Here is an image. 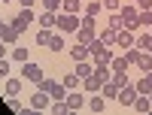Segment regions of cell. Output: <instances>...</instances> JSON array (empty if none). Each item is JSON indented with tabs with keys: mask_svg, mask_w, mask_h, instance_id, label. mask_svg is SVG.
Instances as JSON below:
<instances>
[{
	"mask_svg": "<svg viewBox=\"0 0 152 115\" xmlns=\"http://www.w3.org/2000/svg\"><path fill=\"white\" fill-rule=\"evenodd\" d=\"M21 79L31 82V85H40V82L46 79V76H43V67H40L37 61H24V64H21Z\"/></svg>",
	"mask_w": 152,
	"mask_h": 115,
	"instance_id": "obj_1",
	"label": "cell"
},
{
	"mask_svg": "<svg viewBox=\"0 0 152 115\" xmlns=\"http://www.w3.org/2000/svg\"><path fill=\"white\" fill-rule=\"evenodd\" d=\"M119 15H122V21H125V30H137V27H140V9H137V3L122 6Z\"/></svg>",
	"mask_w": 152,
	"mask_h": 115,
	"instance_id": "obj_2",
	"label": "cell"
},
{
	"mask_svg": "<svg viewBox=\"0 0 152 115\" xmlns=\"http://www.w3.org/2000/svg\"><path fill=\"white\" fill-rule=\"evenodd\" d=\"M79 15H73V12H58V24H55V27L61 30V33H76V30H79Z\"/></svg>",
	"mask_w": 152,
	"mask_h": 115,
	"instance_id": "obj_3",
	"label": "cell"
},
{
	"mask_svg": "<svg viewBox=\"0 0 152 115\" xmlns=\"http://www.w3.org/2000/svg\"><path fill=\"white\" fill-rule=\"evenodd\" d=\"M34 18H37V15H34V6H21V9H18V15L12 18L9 24H12L18 33H24V30L31 27V21H34Z\"/></svg>",
	"mask_w": 152,
	"mask_h": 115,
	"instance_id": "obj_4",
	"label": "cell"
},
{
	"mask_svg": "<svg viewBox=\"0 0 152 115\" xmlns=\"http://www.w3.org/2000/svg\"><path fill=\"white\" fill-rule=\"evenodd\" d=\"M37 88H43V91L52 97V100H64L67 97V88H64V82H55V79H43Z\"/></svg>",
	"mask_w": 152,
	"mask_h": 115,
	"instance_id": "obj_5",
	"label": "cell"
},
{
	"mask_svg": "<svg viewBox=\"0 0 152 115\" xmlns=\"http://www.w3.org/2000/svg\"><path fill=\"white\" fill-rule=\"evenodd\" d=\"M137 94H140V91H137V85H131V82H128L125 88H119V97H116V100H119L122 106H134Z\"/></svg>",
	"mask_w": 152,
	"mask_h": 115,
	"instance_id": "obj_6",
	"label": "cell"
},
{
	"mask_svg": "<svg viewBox=\"0 0 152 115\" xmlns=\"http://www.w3.org/2000/svg\"><path fill=\"white\" fill-rule=\"evenodd\" d=\"M94 40H97V30H94V27H79V30H76V43L91 46Z\"/></svg>",
	"mask_w": 152,
	"mask_h": 115,
	"instance_id": "obj_7",
	"label": "cell"
},
{
	"mask_svg": "<svg viewBox=\"0 0 152 115\" xmlns=\"http://www.w3.org/2000/svg\"><path fill=\"white\" fill-rule=\"evenodd\" d=\"M49 100H52V97H49L43 88H40V91H34V94H31V109H46V106H49Z\"/></svg>",
	"mask_w": 152,
	"mask_h": 115,
	"instance_id": "obj_8",
	"label": "cell"
},
{
	"mask_svg": "<svg viewBox=\"0 0 152 115\" xmlns=\"http://www.w3.org/2000/svg\"><path fill=\"white\" fill-rule=\"evenodd\" d=\"M116 43H119L122 48H134V46H137V36H134V30H125V27H122L119 36H116Z\"/></svg>",
	"mask_w": 152,
	"mask_h": 115,
	"instance_id": "obj_9",
	"label": "cell"
},
{
	"mask_svg": "<svg viewBox=\"0 0 152 115\" xmlns=\"http://www.w3.org/2000/svg\"><path fill=\"white\" fill-rule=\"evenodd\" d=\"M64 100H67L70 112H73V109H82V106H85V97H82V91H76V88H73V91H67V97H64Z\"/></svg>",
	"mask_w": 152,
	"mask_h": 115,
	"instance_id": "obj_10",
	"label": "cell"
},
{
	"mask_svg": "<svg viewBox=\"0 0 152 115\" xmlns=\"http://www.w3.org/2000/svg\"><path fill=\"white\" fill-rule=\"evenodd\" d=\"M70 58L73 61H88V58H91V48L82 46V43H76V46H70Z\"/></svg>",
	"mask_w": 152,
	"mask_h": 115,
	"instance_id": "obj_11",
	"label": "cell"
},
{
	"mask_svg": "<svg viewBox=\"0 0 152 115\" xmlns=\"http://www.w3.org/2000/svg\"><path fill=\"white\" fill-rule=\"evenodd\" d=\"M76 76H79V79L94 76V64H91V61H76Z\"/></svg>",
	"mask_w": 152,
	"mask_h": 115,
	"instance_id": "obj_12",
	"label": "cell"
},
{
	"mask_svg": "<svg viewBox=\"0 0 152 115\" xmlns=\"http://www.w3.org/2000/svg\"><path fill=\"white\" fill-rule=\"evenodd\" d=\"M37 21H40V27H55L58 24V12H43V15H37Z\"/></svg>",
	"mask_w": 152,
	"mask_h": 115,
	"instance_id": "obj_13",
	"label": "cell"
},
{
	"mask_svg": "<svg viewBox=\"0 0 152 115\" xmlns=\"http://www.w3.org/2000/svg\"><path fill=\"white\" fill-rule=\"evenodd\" d=\"M55 40V33H52V27H40L37 30V46H46L49 48V43Z\"/></svg>",
	"mask_w": 152,
	"mask_h": 115,
	"instance_id": "obj_14",
	"label": "cell"
},
{
	"mask_svg": "<svg viewBox=\"0 0 152 115\" xmlns=\"http://www.w3.org/2000/svg\"><path fill=\"white\" fill-rule=\"evenodd\" d=\"M18 36H21V33L12 27V24H6V27H3V33H0V40H3L6 46H12V43H18Z\"/></svg>",
	"mask_w": 152,
	"mask_h": 115,
	"instance_id": "obj_15",
	"label": "cell"
},
{
	"mask_svg": "<svg viewBox=\"0 0 152 115\" xmlns=\"http://www.w3.org/2000/svg\"><path fill=\"white\" fill-rule=\"evenodd\" d=\"M100 94H104L107 100H116V97H119V85L110 79V82H104V85H100Z\"/></svg>",
	"mask_w": 152,
	"mask_h": 115,
	"instance_id": "obj_16",
	"label": "cell"
},
{
	"mask_svg": "<svg viewBox=\"0 0 152 115\" xmlns=\"http://www.w3.org/2000/svg\"><path fill=\"white\" fill-rule=\"evenodd\" d=\"M104 106H107V97L100 94V91H97L91 100H88V109H91V112H104Z\"/></svg>",
	"mask_w": 152,
	"mask_h": 115,
	"instance_id": "obj_17",
	"label": "cell"
},
{
	"mask_svg": "<svg viewBox=\"0 0 152 115\" xmlns=\"http://www.w3.org/2000/svg\"><path fill=\"white\" fill-rule=\"evenodd\" d=\"M12 61H15V64H24V61H31V52H28V46H15V48H12Z\"/></svg>",
	"mask_w": 152,
	"mask_h": 115,
	"instance_id": "obj_18",
	"label": "cell"
},
{
	"mask_svg": "<svg viewBox=\"0 0 152 115\" xmlns=\"http://www.w3.org/2000/svg\"><path fill=\"white\" fill-rule=\"evenodd\" d=\"M137 48H140V52H152V30L137 36Z\"/></svg>",
	"mask_w": 152,
	"mask_h": 115,
	"instance_id": "obj_19",
	"label": "cell"
},
{
	"mask_svg": "<svg viewBox=\"0 0 152 115\" xmlns=\"http://www.w3.org/2000/svg\"><path fill=\"white\" fill-rule=\"evenodd\" d=\"M21 94V79H9L6 76V97H18Z\"/></svg>",
	"mask_w": 152,
	"mask_h": 115,
	"instance_id": "obj_20",
	"label": "cell"
},
{
	"mask_svg": "<svg viewBox=\"0 0 152 115\" xmlns=\"http://www.w3.org/2000/svg\"><path fill=\"white\" fill-rule=\"evenodd\" d=\"M134 109H137V112H149V109H152V100H149V94H137V100H134Z\"/></svg>",
	"mask_w": 152,
	"mask_h": 115,
	"instance_id": "obj_21",
	"label": "cell"
},
{
	"mask_svg": "<svg viewBox=\"0 0 152 115\" xmlns=\"http://www.w3.org/2000/svg\"><path fill=\"white\" fill-rule=\"evenodd\" d=\"M137 91H140V94H152V70L143 73V79L137 82Z\"/></svg>",
	"mask_w": 152,
	"mask_h": 115,
	"instance_id": "obj_22",
	"label": "cell"
},
{
	"mask_svg": "<svg viewBox=\"0 0 152 115\" xmlns=\"http://www.w3.org/2000/svg\"><path fill=\"white\" fill-rule=\"evenodd\" d=\"M61 82H64V88H67V91H73V88H79V85H82V79L76 76V70H73V73H67Z\"/></svg>",
	"mask_w": 152,
	"mask_h": 115,
	"instance_id": "obj_23",
	"label": "cell"
},
{
	"mask_svg": "<svg viewBox=\"0 0 152 115\" xmlns=\"http://www.w3.org/2000/svg\"><path fill=\"white\" fill-rule=\"evenodd\" d=\"M100 85H104V82H100L97 76H88V79H82V88H85V91H94V94H97Z\"/></svg>",
	"mask_w": 152,
	"mask_h": 115,
	"instance_id": "obj_24",
	"label": "cell"
},
{
	"mask_svg": "<svg viewBox=\"0 0 152 115\" xmlns=\"http://www.w3.org/2000/svg\"><path fill=\"white\" fill-rule=\"evenodd\" d=\"M107 27H113V30H122V27H125V21H122V15H119V12H110Z\"/></svg>",
	"mask_w": 152,
	"mask_h": 115,
	"instance_id": "obj_25",
	"label": "cell"
},
{
	"mask_svg": "<svg viewBox=\"0 0 152 115\" xmlns=\"http://www.w3.org/2000/svg\"><path fill=\"white\" fill-rule=\"evenodd\" d=\"M137 67H140L143 73H149V70H152V52H143L140 61H137Z\"/></svg>",
	"mask_w": 152,
	"mask_h": 115,
	"instance_id": "obj_26",
	"label": "cell"
},
{
	"mask_svg": "<svg viewBox=\"0 0 152 115\" xmlns=\"http://www.w3.org/2000/svg\"><path fill=\"white\" fill-rule=\"evenodd\" d=\"M100 9H104L100 0H88V3H85V15H100Z\"/></svg>",
	"mask_w": 152,
	"mask_h": 115,
	"instance_id": "obj_27",
	"label": "cell"
},
{
	"mask_svg": "<svg viewBox=\"0 0 152 115\" xmlns=\"http://www.w3.org/2000/svg\"><path fill=\"white\" fill-rule=\"evenodd\" d=\"M79 6H82V0H64V3H61V12H79Z\"/></svg>",
	"mask_w": 152,
	"mask_h": 115,
	"instance_id": "obj_28",
	"label": "cell"
},
{
	"mask_svg": "<svg viewBox=\"0 0 152 115\" xmlns=\"http://www.w3.org/2000/svg\"><path fill=\"white\" fill-rule=\"evenodd\" d=\"M97 36H100V40H104L107 46H113V43H116V36H119V30H113V27H107V30H100Z\"/></svg>",
	"mask_w": 152,
	"mask_h": 115,
	"instance_id": "obj_29",
	"label": "cell"
},
{
	"mask_svg": "<svg viewBox=\"0 0 152 115\" xmlns=\"http://www.w3.org/2000/svg\"><path fill=\"white\" fill-rule=\"evenodd\" d=\"M140 27H152V9H140Z\"/></svg>",
	"mask_w": 152,
	"mask_h": 115,
	"instance_id": "obj_30",
	"label": "cell"
},
{
	"mask_svg": "<svg viewBox=\"0 0 152 115\" xmlns=\"http://www.w3.org/2000/svg\"><path fill=\"white\" fill-rule=\"evenodd\" d=\"M110 67H113V70H128V58H125V55L113 58V61H110Z\"/></svg>",
	"mask_w": 152,
	"mask_h": 115,
	"instance_id": "obj_31",
	"label": "cell"
},
{
	"mask_svg": "<svg viewBox=\"0 0 152 115\" xmlns=\"http://www.w3.org/2000/svg\"><path fill=\"white\" fill-rule=\"evenodd\" d=\"M140 55H143V52H140L137 46H134V48H125V58H128V64H137V61H140Z\"/></svg>",
	"mask_w": 152,
	"mask_h": 115,
	"instance_id": "obj_32",
	"label": "cell"
},
{
	"mask_svg": "<svg viewBox=\"0 0 152 115\" xmlns=\"http://www.w3.org/2000/svg\"><path fill=\"white\" fill-rule=\"evenodd\" d=\"M52 112H55V115H67V112H70V106H67V100H55V106H52Z\"/></svg>",
	"mask_w": 152,
	"mask_h": 115,
	"instance_id": "obj_33",
	"label": "cell"
},
{
	"mask_svg": "<svg viewBox=\"0 0 152 115\" xmlns=\"http://www.w3.org/2000/svg\"><path fill=\"white\" fill-rule=\"evenodd\" d=\"M79 21H82L79 27H94V30H97V15H82Z\"/></svg>",
	"mask_w": 152,
	"mask_h": 115,
	"instance_id": "obj_34",
	"label": "cell"
},
{
	"mask_svg": "<svg viewBox=\"0 0 152 115\" xmlns=\"http://www.w3.org/2000/svg\"><path fill=\"white\" fill-rule=\"evenodd\" d=\"M61 3H64V0H43V6L49 12H61Z\"/></svg>",
	"mask_w": 152,
	"mask_h": 115,
	"instance_id": "obj_35",
	"label": "cell"
},
{
	"mask_svg": "<svg viewBox=\"0 0 152 115\" xmlns=\"http://www.w3.org/2000/svg\"><path fill=\"white\" fill-rule=\"evenodd\" d=\"M104 9L107 12H119L122 9V0H104Z\"/></svg>",
	"mask_w": 152,
	"mask_h": 115,
	"instance_id": "obj_36",
	"label": "cell"
},
{
	"mask_svg": "<svg viewBox=\"0 0 152 115\" xmlns=\"http://www.w3.org/2000/svg\"><path fill=\"white\" fill-rule=\"evenodd\" d=\"M49 48H52V52H55V55L61 52V48H64V40H61V33H55V40H52V43H49Z\"/></svg>",
	"mask_w": 152,
	"mask_h": 115,
	"instance_id": "obj_37",
	"label": "cell"
},
{
	"mask_svg": "<svg viewBox=\"0 0 152 115\" xmlns=\"http://www.w3.org/2000/svg\"><path fill=\"white\" fill-rule=\"evenodd\" d=\"M6 76H9V61L0 58V79H6Z\"/></svg>",
	"mask_w": 152,
	"mask_h": 115,
	"instance_id": "obj_38",
	"label": "cell"
},
{
	"mask_svg": "<svg viewBox=\"0 0 152 115\" xmlns=\"http://www.w3.org/2000/svg\"><path fill=\"white\" fill-rule=\"evenodd\" d=\"M9 109H12V112H21V109H24V106H21V103H18V100H15V97H9Z\"/></svg>",
	"mask_w": 152,
	"mask_h": 115,
	"instance_id": "obj_39",
	"label": "cell"
},
{
	"mask_svg": "<svg viewBox=\"0 0 152 115\" xmlns=\"http://www.w3.org/2000/svg\"><path fill=\"white\" fill-rule=\"evenodd\" d=\"M137 9H152V0H134Z\"/></svg>",
	"mask_w": 152,
	"mask_h": 115,
	"instance_id": "obj_40",
	"label": "cell"
},
{
	"mask_svg": "<svg viewBox=\"0 0 152 115\" xmlns=\"http://www.w3.org/2000/svg\"><path fill=\"white\" fill-rule=\"evenodd\" d=\"M0 58H6V43L0 40Z\"/></svg>",
	"mask_w": 152,
	"mask_h": 115,
	"instance_id": "obj_41",
	"label": "cell"
},
{
	"mask_svg": "<svg viewBox=\"0 0 152 115\" xmlns=\"http://www.w3.org/2000/svg\"><path fill=\"white\" fill-rule=\"evenodd\" d=\"M18 3H21V6H34L37 0H18Z\"/></svg>",
	"mask_w": 152,
	"mask_h": 115,
	"instance_id": "obj_42",
	"label": "cell"
},
{
	"mask_svg": "<svg viewBox=\"0 0 152 115\" xmlns=\"http://www.w3.org/2000/svg\"><path fill=\"white\" fill-rule=\"evenodd\" d=\"M3 27H6V24H3V18H0V33H3Z\"/></svg>",
	"mask_w": 152,
	"mask_h": 115,
	"instance_id": "obj_43",
	"label": "cell"
},
{
	"mask_svg": "<svg viewBox=\"0 0 152 115\" xmlns=\"http://www.w3.org/2000/svg\"><path fill=\"white\" fill-rule=\"evenodd\" d=\"M0 3H12V0H0Z\"/></svg>",
	"mask_w": 152,
	"mask_h": 115,
	"instance_id": "obj_44",
	"label": "cell"
},
{
	"mask_svg": "<svg viewBox=\"0 0 152 115\" xmlns=\"http://www.w3.org/2000/svg\"><path fill=\"white\" fill-rule=\"evenodd\" d=\"M149 100H152V94H149Z\"/></svg>",
	"mask_w": 152,
	"mask_h": 115,
	"instance_id": "obj_45",
	"label": "cell"
},
{
	"mask_svg": "<svg viewBox=\"0 0 152 115\" xmlns=\"http://www.w3.org/2000/svg\"><path fill=\"white\" fill-rule=\"evenodd\" d=\"M131 3H134V0H131Z\"/></svg>",
	"mask_w": 152,
	"mask_h": 115,
	"instance_id": "obj_46",
	"label": "cell"
}]
</instances>
